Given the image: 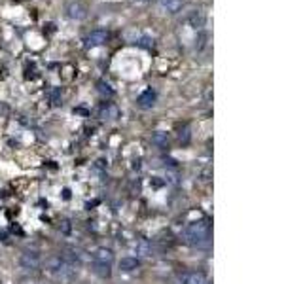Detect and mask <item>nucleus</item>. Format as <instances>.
<instances>
[{"label":"nucleus","instance_id":"nucleus-5","mask_svg":"<svg viewBox=\"0 0 303 284\" xmlns=\"http://www.w3.org/2000/svg\"><path fill=\"white\" fill-rule=\"evenodd\" d=\"M155 99H157V95H155L154 89H146L144 93H140V95H138L136 105L140 106V108H144V110H148V108H152V106L155 105Z\"/></svg>","mask_w":303,"mask_h":284},{"label":"nucleus","instance_id":"nucleus-12","mask_svg":"<svg viewBox=\"0 0 303 284\" xmlns=\"http://www.w3.org/2000/svg\"><path fill=\"white\" fill-rule=\"evenodd\" d=\"M190 23H192L195 29H197V27H203L205 25V15L201 12H193L192 15H190Z\"/></svg>","mask_w":303,"mask_h":284},{"label":"nucleus","instance_id":"nucleus-1","mask_svg":"<svg viewBox=\"0 0 303 284\" xmlns=\"http://www.w3.org/2000/svg\"><path fill=\"white\" fill-rule=\"evenodd\" d=\"M186 241L190 242L192 247H209L211 242V226L205 220H199V222H193L186 228Z\"/></svg>","mask_w":303,"mask_h":284},{"label":"nucleus","instance_id":"nucleus-18","mask_svg":"<svg viewBox=\"0 0 303 284\" xmlns=\"http://www.w3.org/2000/svg\"><path fill=\"white\" fill-rule=\"evenodd\" d=\"M152 42H154V40H150V38H143V46H144V48H150V46H152Z\"/></svg>","mask_w":303,"mask_h":284},{"label":"nucleus","instance_id":"nucleus-4","mask_svg":"<svg viewBox=\"0 0 303 284\" xmlns=\"http://www.w3.org/2000/svg\"><path fill=\"white\" fill-rule=\"evenodd\" d=\"M93 261L112 266V261H114V250H112V248H106V247L97 248V250L93 252Z\"/></svg>","mask_w":303,"mask_h":284},{"label":"nucleus","instance_id":"nucleus-7","mask_svg":"<svg viewBox=\"0 0 303 284\" xmlns=\"http://www.w3.org/2000/svg\"><path fill=\"white\" fill-rule=\"evenodd\" d=\"M67 15L70 19L82 21V19H86L87 12H86V8L82 6V4H78V2H72V4H68V8H67Z\"/></svg>","mask_w":303,"mask_h":284},{"label":"nucleus","instance_id":"nucleus-11","mask_svg":"<svg viewBox=\"0 0 303 284\" xmlns=\"http://www.w3.org/2000/svg\"><path fill=\"white\" fill-rule=\"evenodd\" d=\"M91 269H93V273H95L97 277H100V278H110V275H112V266H108V263H99V261H93Z\"/></svg>","mask_w":303,"mask_h":284},{"label":"nucleus","instance_id":"nucleus-16","mask_svg":"<svg viewBox=\"0 0 303 284\" xmlns=\"http://www.w3.org/2000/svg\"><path fill=\"white\" fill-rule=\"evenodd\" d=\"M180 140L184 142V144L190 140V129L188 127H184V131H180Z\"/></svg>","mask_w":303,"mask_h":284},{"label":"nucleus","instance_id":"nucleus-17","mask_svg":"<svg viewBox=\"0 0 303 284\" xmlns=\"http://www.w3.org/2000/svg\"><path fill=\"white\" fill-rule=\"evenodd\" d=\"M59 99H61V93L55 89V91L51 93V100H53V105H59Z\"/></svg>","mask_w":303,"mask_h":284},{"label":"nucleus","instance_id":"nucleus-13","mask_svg":"<svg viewBox=\"0 0 303 284\" xmlns=\"http://www.w3.org/2000/svg\"><path fill=\"white\" fill-rule=\"evenodd\" d=\"M152 142L154 144H157V146H167V142H169V135L167 133H155L154 136H152Z\"/></svg>","mask_w":303,"mask_h":284},{"label":"nucleus","instance_id":"nucleus-15","mask_svg":"<svg viewBox=\"0 0 303 284\" xmlns=\"http://www.w3.org/2000/svg\"><path fill=\"white\" fill-rule=\"evenodd\" d=\"M99 91L103 93V95H108V97H110V95H114V91L110 89V86H108V84H105V82H100V84H99Z\"/></svg>","mask_w":303,"mask_h":284},{"label":"nucleus","instance_id":"nucleus-8","mask_svg":"<svg viewBox=\"0 0 303 284\" xmlns=\"http://www.w3.org/2000/svg\"><path fill=\"white\" fill-rule=\"evenodd\" d=\"M140 267V259L138 258H133V256H125V258L119 259V269L125 273H131V271H136Z\"/></svg>","mask_w":303,"mask_h":284},{"label":"nucleus","instance_id":"nucleus-9","mask_svg":"<svg viewBox=\"0 0 303 284\" xmlns=\"http://www.w3.org/2000/svg\"><path fill=\"white\" fill-rule=\"evenodd\" d=\"M159 6L165 13H171V15H173V13H178L180 10H182L184 2H182V0H161Z\"/></svg>","mask_w":303,"mask_h":284},{"label":"nucleus","instance_id":"nucleus-10","mask_svg":"<svg viewBox=\"0 0 303 284\" xmlns=\"http://www.w3.org/2000/svg\"><path fill=\"white\" fill-rule=\"evenodd\" d=\"M182 284H207V277L199 271H190L182 275Z\"/></svg>","mask_w":303,"mask_h":284},{"label":"nucleus","instance_id":"nucleus-3","mask_svg":"<svg viewBox=\"0 0 303 284\" xmlns=\"http://www.w3.org/2000/svg\"><path fill=\"white\" fill-rule=\"evenodd\" d=\"M19 263L23 269H29V271H34L40 267L42 263V258H40V254L36 250H25V252L19 256Z\"/></svg>","mask_w":303,"mask_h":284},{"label":"nucleus","instance_id":"nucleus-6","mask_svg":"<svg viewBox=\"0 0 303 284\" xmlns=\"http://www.w3.org/2000/svg\"><path fill=\"white\" fill-rule=\"evenodd\" d=\"M108 40V32L105 31H93L89 36L86 38V46L87 48H95V46H103Z\"/></svg>","mask_w":303,"mask_h":284},{"label":"nucleus","instance_id":"nucleus-2","mask_svg":"<svg viewBox=\"0 0 303 284\" xmlns=\"http://www.w3.org/2000/svg\"><path fill=\"white\" fill-rule=\"evenodd\" d=\"M48 267H50L51 275L55 278H59V280H63V282H70V280H74L76 275H78V266L68 263L67 259H63L61 256L51 258L50 261H48Z\"/></svg>","mask_w":303,"mask_h":284},{"label":"nucleus","instance_id":"nucleus-14","mask_svg":"<svg viewBox=\"0 0 303 284\" xmlns=\"http://www.w3.org/2000/svg\"><path fill=\"white\" fill-rule=\"evenodd\" d=\"M135 252L138 254V256H148L150 254V248H148V242L140 241L138 245L135 247Z\"/></svg>","mask_w":303,"mask_h":284}]
</instances>
